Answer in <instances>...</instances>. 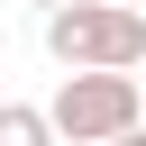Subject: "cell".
Masks as SVG:
<instances>
[{"label":"cell","mask_w":146,"mask_h":146,"mask_svg":"<svg viewBox=\"0 0 146 146\" xmlns=\"http://www.w3.org/2000/svg\"><path fill=\"white\" fill-rule=\"evenodd\" d=\"M46 55L64 73H137L146 64V9H128V0H64V9H46Z\"/></svg>","instance_id":"cell-1"},{"label":"cell","mask_w":146,"mask_h":146,"mask_svg":"<svg viewBox=\"0 0 146 146\" xmlns=\"http://www.w3.org/2000/svg\"><path fill=\"white\" fill-rule=\"evenodd\" d=\"M46 110H55V137L64 146H110V137H128L146 119V82L137 73H64Z\"/></svg>","instance_id":"cell-2"},{"label":"cell","mask_w":146,"mask_h":146,"mask_svg":"<svg viewBox=\"0 0 146 146\" xmlns=\"http://www.w3.org/2000/svg\"><path fill=\"white\" fill-rule=\"evenodd\" d=\"M0 146H64V137H55V110H36V100H0Z\"/></svg>","instance_id":"cell-3"},{"label":"cell","mask_w":146,"mask_h":146,"mask_svg":"<svg viewBox=\"0 0 146 146\" xmlns=\"http://www.w3.org/2000/svg\"><path fill=\"white\" fill-rule=\"evenodd\" d=\"M110 146H146V119H137V128H128V137H110Z\"/></svg>","instance_id":"cell-4"},{"label":"cell","mask_w":146,"mask_h":146,"mask_svg":"<svg viewBox=\"0 0 146 146\" xmlns=\"http://www.w3.org/2000/svg\"><path fill=\"white\" fill-rule=\"evenodd\" d=\"M36 9H64V0H36Z\"/></svg>","instance_id":"cell-5"},{"label":"cell","mask_w":146,"mask_h":146,"mask_svg":"<svg viewBox=\"0 0 146 146\" xmlns=\"http://www.w3.org/2000/svg\"><path fill=\"white\" fill-rule=\"evenodd\" d=\"M128 9H146V0H128Z\"/></svg>","instance_id":"cell-6"},{"label":"cell","mask_w":146,"mask_h":146,"mask_svg":"<svg viewBox=\"0 0 146 146\" xmlns=\"http://www.w3.org/2000/svg\"><path fill=\"white\" fill-rule=\"evenodd\" d=\"M137 82H146V73H137Z\"/></svg>","instance_id":"cell-7"}]
</instances>
